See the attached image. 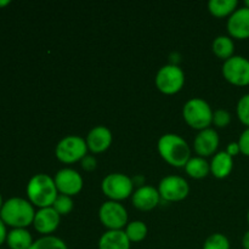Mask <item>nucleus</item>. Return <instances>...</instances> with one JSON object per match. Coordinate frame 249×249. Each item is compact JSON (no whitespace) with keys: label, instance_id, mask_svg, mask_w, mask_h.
<instances>
[{"label":"nucleus","instance_id":"nucleus-1","mask_svg":"<svg viewBox=\"0 0 249 249\" xmlns=\"http://www.w3.org/2000/svg\"><path fill=\"white\" fill-rule=\"evenodd\" d=\"M36 211L28 199L11 197L4 202L0 211V218L6 226L12 229H26L33 224Z\"/></svg>","mask_w":249,"mask_h":249},{"label":"nucleus","instance_id":"nucleus-2","mask_svg":"<svg viewBox=\"0 0 249 249\" xmlns=\"http://www.w3.org/2000/svg\"><path fill=\"white\" fill-rule=\"evenodd\" d=\"M158 152L160 157L175 168H185L191 158L189 143L178 134H164L158 140Z\"/></svg>","mask_w":249,"mask_h":249},{"label":"nucleus","instance_id":"nucleus-3","mask_svg":"<svg viewBox=\"0 0 249 249\" xmlns=\"http://www.w3.org/2000/svg\"><path fill=\"white\" fill-rule=\"evenodd\" d=\"M26 191L28 201L39 209L53 207L56 197L58 196L53 178L43 173L33 175L29 179Z\"/></svg>","mask_w":249,"mask_h":249},{"label":"nucleus","instance_id":"nucleus-4","mask_svg":"<svg viewBox=\"0 0 249 249\" xmlns=\"http://www.w3.org/2000/svg\"><path fill=\"white\" fill-rule=\"evenodd\" d=\"M182 116H184L185 122L196 130H204L209 128L213 123V111L212 107L203 99H195L189 100L184 105L182 108Z\"/></svg>","mask_w":249,"mask_h":249},{"label":"nucleus","instance_id":"nucleus-5","mask_svg":"<svg viewBox=\"0 0 249 249\" xmlns=\"http://www.w3.org/2000/svg\"><path fill=\"white\" fill-rule=\"evenodd\" d=\"M101 190L109 201H123L134 194V182L131 178L122 173H111L101 182Z\"/></svg>","mask_w":249,"mask_h":249},{"label":"nucleus","instance_id":"nucleus-6","mask_svg":"<svg viewBox=\"0 0 249 249\" xmlns=\"http://www.w3.org/2000/svg\"><path fill=\"white\" fill-rule=\"evenodd\" d=\"M88 145L87 140L82 136L70 135L63 138L57 143L55 150V155L60 162L66 164H72V163L82 160L88 155Z\"/></svg>","mask_w":249,"mask_h":249},{"label":"nucleus","instance_id":"nucleus-7","mask_svg":"<svg viewBox=\"0 0 249 249\" xmlns=\"http://www.w3.org/2000/svg\"><path fill=\"white\" fill-rule=\"evenodd\" d=\"M156 87L165 95L179 92L185 84V73L178 65H165L160 68L156 75Z\"/></svg>","mask_w":249,"mask_h":249},{"label":"nucleus","instance_id":"nucleus-8","mask_svg":"<svg viewBox=\"0 0 249 249\" xmlns=\"http://www.w3.org/2000/svg\"><path fill=\"white\" fill-rule=\"evenodd\" d=\"M100 221L108 230H122L128 225V212L125 207L116 201H107L99 209Z\"/></svg>","mask_w":249,"mask_h":249},{"label":"nucleus","instance_id":"nucleus-9","mask_svg":"<svg viewBox=\"0 0 249 249\" xmlns=\"http://www.w3.org/2000/svg\"><path fill=\"white\" fill-rule=\"evenodd\" d=\"M223 75L229 83L237 87L249 85V60L233 55L224 62Z\"/></svg>","mask_w":249,"mask_h":249},{"label":"nucleus","instance_id":"nucleus-10","mask_svg":"<svg viewBox=\"0 0 249 249\" xmlns=\"http://www.w3.org/2000/svg\"><path fill=\"white\" fill-rule=\"evenodd\" d=\"M158 192L165 202H180L189 196L190 186L184 178L168 175L160 180Z\"/></svg>","mask_w":249,"mask_h":249},{"label":"nucleus","instance_id":"nucleus-11","mask_svg":"<svg viewBox=\"0 0 249 249\" xmlns=\"http://www.w3.org/2000/svg\"><path fill=\"white\" fill-rule=\"evenodd\" d=\"M53 181H55L58 194L70 197L79 194L84 185L82 175L77 170L71 169V168H63L58 170L53 177Z\"/></svg>","mask_w":249,"mask_h":249},{"label":"nucleus","instance_id":"nucleus-12","mask_svg":"<svg viewBox=\"0 0 249 249\" xmlns=\"http://www.w3.org/2000/svg\"><path fill=\"white\" fill-rule=\"evenodd\" d=\"M61 216L53 207L40 208L36 212V216L33 220V226L36 231L43 236H50L60 225Z\"/></svg>","mask_w":249,"mask_h":249},{"label":"nucleus","instance_id":"nucleus-13","mask_svg":"<svg viewBox=\"0 0 249 249\" xmlns=\"http://www.w3.org/2000/svg\"><path fill=\"white\" fill-rule=\"evenodd\" d=\"M131 202H133V206L140 211H152L160 202V192H158V189L143 185V186L138 187L136 191H134L133 196H131Z\"/></svg>","mask_w":249,"mask_h":249},{"label":"nucleus","instance_id":"nucleus-14","mask_svg":"<svg viewBox=\"0 0 249 249\" xmlns=\"http://www.w3.org/2000/svg\"><path fill=\"white\" fill-rule=\"evenodd\" d=\"M228 32L235 39L249 38V9L243 6L236 10L228 19Z\"/></svg>","mask_w":249,"mask_h":249},{"label":"nucleus","instance_id":"nucleus-15","mask_svg":"<svg viewBox=\"0 0 249 249\" xmlns=\"http://www.w3.org/2000/svg\"><path fill=\"white\" fill-rule=\"evenodd\" d=\"M219 146V135L213 128H207L201 130L194 141L195 152L199 157H208L216 151Z\"/></svg>","mask_w":249,"mask_h":249},{"label":"nucleus","instance_id":"nucleus-16","mask_svg":"<svg viewBox=\"0 0 249 249\" xmlns=\"http://www.w3.org/2000/svg\"><path fill=\"white\" fill-rule=\"evenodd\" d=\"M88 148L92 153H101L108 150L112 143V133L107 126L97 125L89 131L87 136Z\"/></svg>","mask_w":249,"mask_h":249},{"label":"nucleus","instance_id":"nucleus-17","mask_svg":"<svg viewBox=\"0 0 249 249\" xmlns=\"http://www.w3.org/2000/svg\"><path fill=\"white\" fill-rule=\"evenodd\" d=\"M129 241L124 230H108L100 237L99 249H130Z\"/></svg>","mask_w":249,"mask_h":249},{"label":"nucleus","instance_id":"nucleus-18","mask_svg":"<svg viewBox=\"0 0 249 249\" xmlns=\"http://www.w3.org/2000/svg\"><path fill=\"white\" fill-rule=\"evenodd\" d=\"M233 169V158L226 151L214 155L211 162V173L218 179H225Z\"/></svg>","mask_w":249,"mask_h":249},{"label":"nucleus","instance_id":"nucleus-19","mask_svg":"<svg viewBox=\"0 0 249 249\" xmlns=\"http://www.w3.org/2000/svg\"><path fill=\"white\" fill-rule=\"evenodd\" d=\"M33 242V237L27 229H12L7 232L6 243L10 249H29Z\"/></svg>","mask_w":249,"mask_h":249},{"label":"nucleus","instance_id":"nucleus-20","mask_svg":"<svg viewBox=\"0 0 249 249\" xmlns=\"http://www.w3.org/2000/svg\"><path fill=\"white\" fill-rule=\"evenodd\" d=\"M185 172L194 179H203L211 173V164L202 157H191L185 165Z\"/></svg>","mask_w":249,"mask_h":249},{"label":"nucleus","instance_id":"nucleus-21","mask_svg":"<svg viewBox=\"0 0 249 249\" xmlns=\"http://www.w3.org/2000/svg\"><path fill=\"white\" fill-rule=\"evenodd\" d=\"M212 49H213V53H215L219 58L226 61L233 56L235 44H233V40L231 36H219L213 40Z\"/></svg>","mask_w":249,"mask_h":249},{"label":"nucleus","instance_id":"nucleus-22","mask_svg":"<svg viewBox=\"0 0 249 249\" xmlns=\"http://www.w3.org/2000/svg\"><path fill=\"white\" fill-rule=\"evenodd\" d=\"M237 0H209L208 10L213 16L225 17L237 10Z\"/></svg>","mask_w":249,"mask_h":249},{"label":"nucleus","instance_id":"nucleus-23","mask_svg":"<svg viewBox=\"0 0 249 249\" xmlns=\"http://www.w3.org/2000/svg\"><path fill=\"white\" fill-rule=\"evenodd\" d=\"M125 233L130 242H141L147 236V226L143 221L135 220L128 223L125 226Z\"/></svg>","mask_w":249,"mask_h":249},{"label":"nucleus","instance_id":"nucleus-24","mask_svg":"<svg viewBox=\"0 0 249 249\" xmlns=\"http://www.w3.org/2000/svg\"><path fill=\"white\" fill-rule=\"evenodd\" d=\"M29 249H68L67 245L56 236H43L34 241Z\"/></svg>","mask_w":249,"mask_h":249},{"label":"nucleus","instance_id":"nucleus-25","mask_svg":"<svg viewBox=\"0 0 249 249\" xmlns=\"http://www.w3.org/2000/svg\"><path fill=\"white\" fill-rule=\"evenodd\" d=\"M203 249H230V241L223 233H213L206 240Z\"/></svg>","mask_w":249,"mask_h":249},{"label":"nucleus","instance_id":"nucleus-26","mask_svg":"<svg viewBox=\"0 0 249 249\" xmlns=\"http://www.w3.org/2000/svg\"><path fill=\"white\" fill-rule=\"evenodd\" d=\"M73 206H74V203H73L72 197L66 196V195H58L53 202V208L60 214V216H63L68 215L72 212Z\"/></svg>","mask_w":249,"mask_h":249},{"label":"nucleus","instance_id":"nucleus-27","mask_svg":"<svg viewBox=\"0 0 249 249\" xmlns=\"http://www.w3.org/2000/svg\"><path fill=\"white\" fill-rule=\"evenodd\" d=\"M237 117L249 128V94L243 95L237 104Z\"/></svg>","mask_w":249,"mask_h":249},{"label":"nucleus","instance_id":"nucleus-28","mask_svg":"<svg viewBox=\"0 0 249 249\" xmlns=\"http://www.w3.org/2000/svg\"><path fill=\"white\" fill-rule=\"evenodd\" d=\"M231 122V114L226 109L219 108L213 112V124L216 128H226Z\"/></svg>","mask_w":249,"mask_h":249},{"label":"nucleus","instance_id":"nucleus-29","mask_svg":"<svg viewBox=\"0 0 249 249\" xmlns=\"http://www.w3.org/2000/svg\"><path fill=\"white\" fill-rule=\"evenodd\" d=\"M238 145H240L241 153L249 157V128L246 129L238 139Z\"/></svg>","mask_w":249,"mask_h":249},{"label":"nucleus","instance_id":"nucleus-30","mask_svg":"<svg viewBox=\"0 0 249 249\" xmlns=\"http://www.w3.org/2000/svg\"><path fill=\"white\" fill-rule=\"evenodd\" d=\"M80 162H82V168L84 170H87V172H92L97 167V160L94 156L87 155Z\"/></svg>","mask_w":249,"mask_h":249},{"label":"nucleus","instance_id":"nucleus-31","mask_svg":"<svg viewBox=\"0 0 249 249\" xmlns=\"http://www.w3.org/2000/svg\"><path fill=\"white\" fill-rule=\"evenodd\" d=\"M226 152H228V155H230L231 157H235V156H237L238 153H241V150H240V145H238V142H230L228 145V147H226Z\"/></svg>","mask_w":249,"mask_h":249},{"label":"nucleus","instance_id":"nucleus-32","mask_svg":"<svg viewBox=\"0 0 249 249\" xmlns=\"http://www.w3.org/2000/svg\"><path fill=\"white\" fill-rule=\"evenodd\" d=\"M6 237H7L6 225H5V223L1 220V218H0V246H1L4 242H6Z\"/></svg>","mask_w":249,"mask_h":249},{"label":"nucleus","instance_id":"nucleus-33","mask_svg":"<svg viewBox=\"0 0 249 249\" xmlns=\"http://www.w3.org/2000/svg\"><path fill=\"white\" fill-rule=\"evenodd\" d=\"M242 246H243V249H249V230L245 233V235H243Z\"/></svg>","mask_w":249,"mask_h":249},{"label":"nucleus","instance_id":"nucleus-34","mask_svg":"<svg viewBox=\"0 0 249 249\" xmlns=\"http://www.w3.org/2000/svg\"><path fill=\"white\" fill-rule=\"evenodd\" d=\"M10 0H0V7H5L7 5H10Z\"/></svg>","mask_w":249,"mask_h":249},{"label":"nucleus","instance_id":"nucleus-35","mask_svg":"<svg viewBox=\"0 0 249 249\" xmlns=\"http://www.w3.org/2000/svg\"><path fill=\"white\" fill-rule=\"evenodd\" d=\"M2 204H4V202H2V196H1V194H0V211H1Z\"/></svg>","mask_w":249,"mask_h":249},{"label":"nucleus","instance_id":"nucleus-36","mask_svg":"<svg viewBox=\"0 0 249 249\" xmlns=\"http://www.w3.org/2000/svg\"><path fill=\"white\" fill-rule=\"evenodd\" d=\"M245 6L248 7V9H249V0H246V1H245Z\"/></svg>","mask_w":249,"mask_h":249},{"label":"nucleus","instance_id":"nucleus-37","mask_svg":"<svg viewBox=\"0 0 249 249\" xmlns=\"http://www.w3.org/2000/svg\"><path fill=\"white\" fill-rule=\"evenodd\" d=\"M247 219H248V224H249V211H248V214H247Z\"/></svg>","mask_w":249,"mask_h":249}]
</instances>
